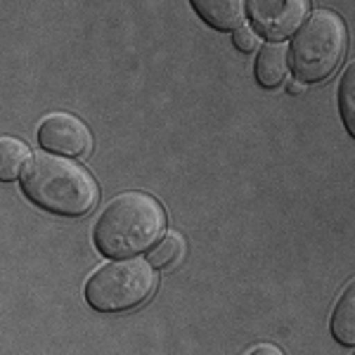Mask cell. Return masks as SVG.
Listing matches in <instances>:
<instances>
[{
  "label": "cell",
  "mask_w": 355,
  "mask_h": 355,
  "mask_svg": "<svg viewBox=\"0 0 355 355\" xmlns=\"http://www.w3.org/2000/svg\"><path fill=\"white\" fill-rule=\"evenodd\" d=\"M166 227L164 206L147 192H123L114 197L95 223L93 239L100 254L125 259L157 242Z\"/></svg>",
  "instance_id": "cell-1"
},
{
  "label": "cell",
  "mask_w": 355,
  "mask_h": 355,
  "mask_svg": "<svg viewBox=\"0 0 355 355\" xmlns=\"http://www.w3.org/2000/svg\"><path fill=\"white\" fill-rule=\"evenodd\" d=\"M21 190L36 206L57 216H85L100 199L95 178L53 154H36L21 173Z\"/></svg>",
  "instance_id": "cell-2"
},
{
  "label": "cell",
  "mask_w": 355,
  "mask_h": 355,
  "mask_svg": "<svg viewBox=\"0 0 355 355\" xmlns=\"http://www.w3.org/2000/svg\"><path fill=\"white\" fill-rule=\"evenodd\" d=\"M346 48L348 31L343 19L329 10H320L291 43V69L303 83L324 81L341 64Z\"/></svg>",
  "instance_id": "cell-3"
},
{
  "label": "cell",
  "mask_w": 355,
  "mask_h": 355,
  "mask_svg": "<svg viewBox=\"0 0 355 355\" xmlns=\"http://www.w3.org/2000/svg\"><path fill=\"white\" fill-rule=\"evenodd\" d=\"M157 282L150 261H114L88 279L85 299L100 313H123L150 299Z\"/></svg>",
  "instance_id": "cell-4"
},
{
  "label": "cell",
  "mask_w": 355,
  "mask_h": 355,
  "mask_svg": "<svg viewBox=\"0 0 355 355\" xmlns=\"http://www.w3.org/2000/svg\"><path fill=\"white\" fill-rule=\"evenodd\" d=\"M38 142L43 150L67 154V157H85L93 147V135L81 119L67 112L50 114L38 128Z\"/></svg>",
  "instance_id": "cell-5"
},
{
  "label": "cell",
  "mask_w": 355,
  "mask_h": 355,
  "mask_svg": "<svg viewBox=\"0 0 355 355\" xmlns=\"http://www.w3.org/2000/svg\"><path fill=\"white\" fill-rule=\"evenodd\" d=\"M311 8V0H249L254 26L266 38H287L296 31Z\"/></svg>",
  "instance_id": "cell-6"
},
{
  "label": "cell",
  "mask_w": 355,
  "mask_h": 355,
  "mask_svg": "<svg viewBox=\"0 0 355 355\" xmlns=\"http://www.w3.org/2000/svg\"><path fill=\"white\" fill-rule=\"evenodd\" d=\"M190 3L194 12L218 31H230L244 21L246 0H190Z\"/></svg>",
  "instance_id": "cell-7"
},
{
  "label": "cell",
  "mask_w": 355,
  "mask_h": 355,
  "mask_svg": "<svg viewBox=\"0 0 355 355\" xmlns=\"http://www.w3.org/2000/svg\"><path fill=\"white\" fill-rule=\"evenodd\" d=\"M287 48L279 43H270L261 50L256 57V81L263 88L272 90L279 88L287 81V71H289V60H287Z\"/></svg>",
  "instance_id": "cell-8"
},
{
  "label": "cell",
  "mask_w": 355,
  "mask_h": 355,
  "mask_svg": "<svg viewBox=\"0 0 355 355\" xmlns=\"http://www.w3.org/2000/svg\"><path fill=\"white\" fill-rule=\"evenodd\" d=\"M331 334L336 341L346 343V346H355V287L346 289L331 315Z\"/></svg>",
  "instance_id": "cell-9"
},
{
  "label": "cell",
  "mask_w": 355,
  "mask_h": 355,
  "mask_svg": "<svg viewBox=\"0 0 355 355\" xmlns=\"http://www.w3.org/2000/svg\"><path fill=\"white\" fill-rule=\"evenodd\" d=\"M28 159L26 142L17 137H0V182H12L24 171Z\"/></svg>",
  "instance_id": "cell-10"
},
{
  "label": "cell",
  "mask_w": 355,
  "mask_h": 355,
  "mask_svg": "<svg viewBox=\"0 0 355 355\" xmlns=\"http://www.w3.org/2000/svg\"><path fill=\"white\" fill-rule=\"evenodd\" d=\"M180 256H182V239H180V234L171 232L150 251V263L157 268H168V266H175V263L180 261Z\"/></svg>",
  "instance_id": "cell-11"
},
{
  "label": "cell",
  "mask_w": 355,
  "mask_h": 355,
  "mask_svg": "<svg viewBox=\"0 0 355 355\" xmlns=\"http://www.w3.org/2000/svg\"><path fill=\"white\" fill-rule=\"evenodd\" d=\"M339 102H341V114L346 121L348 133L355 135V67H348L346 76L341 81L339 88Z\"/></svg>",
  "instance_id": "cell-12"
},
{
  "label": "cell",
  "mask_w": 355,
  "mask_h": 355,
  "mask_svg": "<svg viewBox=\"0 0 355 355\" xmlns=\"http://www.w3.org/2000/svg\"><path fill=\"white\" fill-rule=\"evenodd\" d=\"M234 45H237V50H242V53H251V50L259 45V38H256V31L249 26H242L237 28V33H234Z\"/></svg>",
  "instance_id": "cell-13"
},
{
  "label": "cell",
  "mask_w": 355,
  "mask_h": 355,
  "mask_svg": "<svg viewBox=\"0 0 355 355\" xmlns=\"http://www.w3.org/2000/svg\"><path fill=\"white\" fill-rule=\"evenodd\" d=\"M289 93H291V95L306 93V83H303V81H291V83H289Z\"/></svg>",
  "instance_id": "cell-14"
},
{
  "label": "cell",
  "mask_w": 355,
  "mask_h": 355,
  "mask_svg": "<svg viewBox=\"0 0 355 355\" xmlns=\"http://www.w3.org/2000/svg\"><path fill=\"white\" fill-rule=\"evenodd\" d=\"M249 353H279V348H275V346H256V348H251Z\"/></svg>",
  "instance_id": "cell-15"
}]
</instances>
